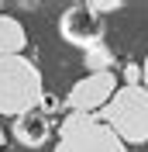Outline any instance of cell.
I'll return each instance as SVG.
<instances>
[{"mask_svg":"<svg viewBox=\"0 0 148 152\" xmlns=\"http://www.w3.org/2000/svg\"><path fill=\"white\" fill-rule=\"evenodd\" d=\"M45 100L41 73L24 56H0V114L21 118Z\"/></svg>","mask_w":148,"mask_h":152,"instance_id":"6da1fadb","label":"cell"},{"mask_svg":"<svg viewBox=\"0 0 148 152\" xmlns=\"http://www.w3.org/2000/svg\"><path fill=\"white\" fill-rule=\"evenodd\" d=\"M55 152H128V142L96 114H69L59 124Z\"/></svg>","mask_w":148,"mask_h":152,"instance_id":"7a4b0ae2","label":"cell"},{"mask_svg":"<svg viewBox=\"0 0 148 152\" xmlns=\"http://www.w3.org/2000/svg\"><path fill=\"white\" fill-rule=\"evenodd\" d=\"M124 142H148V86H120L114 100L96 114Z\"/></svg>","mask_w":148,"mask_h":152,"instance_id":"3957f363","label":"cell"},{"mask_svg":"<svg viewBox=\"0 0 148 152\" xmlns=\"http://www.w3.org/2000/svg\"><path fill=\"white\" fill-rule=\"evenodd\" d=\"M59 35L69 45L90 52V48L103 45V18L93 10V4H73L59 18Z\"/></svg>","mask_w":148,"mask_h":152,"instance_id":"277c9868","label":"cell"},{"mask_svg":"<svg viewBox=\"0 0 148 152\" xmlns=\"http://www.w3.org/2000/svg\"><path fill=\"white\" fill-rule=\"evenodd\" d=\"M117 76L114 73H86L83 80H76L69 97H65V107L73 114H93V111H103V107L114 100L117 94Z\"/></svg>","mask_w":148,"mask_h":152,"instance_id":"5b68a950","label":"cell"},{"mask_svg":"<svg viewBox=\"0 0 148 152\" xmlns=\"http://www.w3.org/2000/svg\"><path fill=\"white\" fill-rule=\"evenodd\" d=\"M48 135H52V121H48V114L41 111V107L14 118V138H17L24 149H41V145L48 142Z\"/></svg>","mask_w":148,"mask_h":152,"instance_id":"8992f818","label":"cell"},{"mask_svg":"<svg viewBox=\"0 0 148 152\" xmlns=\"http://www.w3.org/2000/svg\"><path fill=\"white\" fill-rule=\"evenodd\" d=\"M24 45H28L24 24L10 14H0V56H21Z\"/></svg>","mask_w":148,"mask_h":152,"instance_id":"52a82bcc","label":"cell"},{"mask_svg":"<svg viewBox=\"0 0 148 152\" xmlns=\"http://www.w3.org/2000/svg\"><path fill=\"white\" fill-rule=\"evenodd\" d=\"M83 62H86V69H90V73H114V62H117V59H114L110 45L103 42V45L83 52Z\"/></svg>","mask_w":148,"mask_h":152,"instance_id":"ba28073f","label":"cell"},{"mask_svg":"<svg viewBox=\"0 0 148 152\" xmlns=\"http://www.w3.org/2000/svg\"><path fill=\"white\" fill-rule=\"evenodd\" d=\"M124 80H128L124 86H145V73H141V66L128 62V66H124Z\"/></svg>","mask_w":148,"mask_h":152,"instance_id":"9c48e42d","label":"cell"},{"mask_svg":"<svg viewBox=\"0 0 148 152\" xmlns=\"http://www.w3.org/2000/svg\"><path fill=\"white\" fill-rule=\"evenodd\" d=\"M90 4H93V10H96L100 18H103V14H114V10H120V7H124L120 0H90Z\"/></svg>","mask_w":148,"mask_h":152,"instance_id":"30bf717a","label":"cell"},{"mask_svg":"<svg viewBox=\"0 0 148 152\" xmlns=\"http://www.w3.org/2000/svg\"><path fill=\"white\" fill-rule=\"evenodd\" d=\"M41 111H45V114H55L59 111V100H55V97H45V100H41Z\"/></svg>","mask_w":148,"mask_h":152,"instance_id":"8fae6325","label":"cell"},{"mask_svg":"<svg viewBox=\"0 0 148 152\" xmlns=\"http://www.w3.org/2000/svg\"><path fill=\"white\" fill-rule=\"evenodd\" d=\"M141 73H145V86H148V59H145V66H141Z\"/></svg>","mask_w":148,"mask_h":152,"instance_id":"7c38bea8","label":"cell"}]
</instances>
